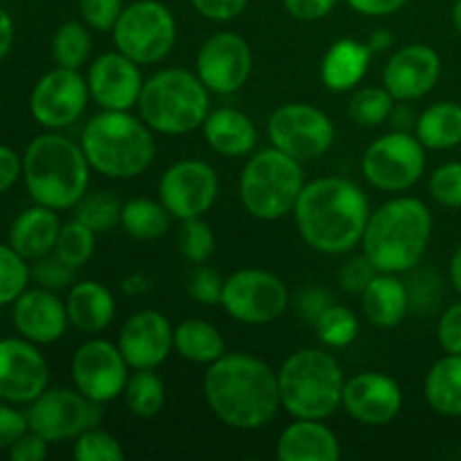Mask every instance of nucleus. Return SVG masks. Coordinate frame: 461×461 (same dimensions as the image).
<instances>
[{
    "label": "nucleus",
    "mask_w": 461,
    "mask_h": 461,
    "mask_svg": "<svg viewBox=\"0 0 461 461\" xmlns=\"http://www.w3.org/2000/svg\"><path fill=\"white\" fill-rule=\"evenodd\" d=\"M68 320L81 333H102L117 313L115 295L102 282H79L66 300Z\"/></svg>",
    "instance_id": "nucleus-29"
},
{
    "label": "nucleus",
    "mask_w": 461,
    "mask_h": 461,
    "mask_svg": "<svg viewBox=\"0 0 461 461\" xmlns=\"http://www.w3.org/2000/svg\"><path fill=\"white\" fill-rule=\"evenodd\" d=\"M396 106V99L392 97L390 90L383 86H367V88H360L354 97L349 99V117L358 126L365 129H374V126H381L390 120L392 111Z\"/></svg>",
    "instance_id": "nucleus-38"
},
{
    "label": "nucleus",
    "mask_w": 461,
    "mask_h": 461,
    "mask_svg": "<svg viewBox=\"0 0 461 461\" xmlns=\"http://www.w3.org/2000/svg\"><path fill=\"white\" fill-rule=\"evenodd\" d=\"M345 3L363 16H392L401 12L410 0H345Z\"/></svg>",
    "instance_id": "nucleus-55"
},
{
    "label": "nucleus",
    "mask_w": 461,
    "mask_h": 461,
    "mask_svg": "<svg viewBox=\"0 0 461 461\" xmlns=\"http://www.w3.org/2000/svg\"><path fill=\"white\" fill-rule=\"evenodd\" d=\"M95 246H97V234H95L88 225L81 223V221L72 219L61 225V232H59L54 252H57L66 264H70L72 268H81V266H86L93 259Z\"/></svg>",
    "instance_id": "nucleus-39"
},
{
    "label": "nucleus",
    "mask_w": 461,
    "mask_h": 461,
    "mask_svg": "<svg viewBox=\"0 0 461 461\" xmlns=\"http://www.w3.org/2000/svg\"><path fill=\"white\" fill-rule=\"evenodd\" d=\"M376 275H378L376 266L369 261V257L365 255V252H360V255L349 257V259L342 264L340 275H338V277H340V286L345 288L347 293L360 295V293L372 284V279L376 277Z\"/></svg>",
    "instance_id": "nucleus-47"
},
{
    "label": "nucleus",
    "mask_w": 461,
    "mask_h": 461,
    "mask_svg": "<svg viewBox=\"0 0 461 461\" xmlns=\"http://www.w3.org/2000/svg\"><path fill=\"white\" fill-rule=\"evenodd\" d=\"M430 196L441 207H461V160L444 162L430 176Z\"/></svg>",
    "instance_id": "nucleus-43"
},
{
    "label": "nucleus",
    "mask_w": 461,
    "mask_h": 461,
    "mask_svg": "<svg viewBox=\"0 0 461 461\" xmlns=\"http://www.w3.org/2000/svg\"><path fill=\"white\" fill-rule=\"evenodd\" d=\"M59 232H61V221L57 210L36 205L18 214V219L14 221L9 230V246L27 261H36L54 252Z\"/></svg>",
    "instance_id": "nucleus-28"
},
{
    "label": "nucleus",
    "mask_w": 461,
    "mask_h": 461,
    "mask_svg": "<svg viewBox=\"0 0 461 461\" xmlns=\"http://www.w3.org/2000/svg\"><path fill=\"white\" fill-rule=\"evenodd\" d=\"M72 455L77 461H122L124 448L115 435L95 426L77 437Z\"/></svg>",
    "instance_id": "nucleus-42"
},
{
    "label": "nucleus",
    "mask_w": 461,
    "mask_h": 461,
    "mask_svg": "<svg viewBox=\"0 0 461 461\" xmlns=\"http://www.w3.org/2000/svg\"><path fill=\"white\" fill-rule=\"evenodd\" d=\"M93 52V39L84 21H68L52 36V57L59 68L81 70Z\"/></svg>",
    "instance_id": "nucleus-35"
},
{
    "label": "nucleus",
    "mask_w": 461,
    "mask_h": 461,
    "mask_svg": "<svg viewBox=\"0 0 461 461\" xmlns=\"http://www.w3.org/2000/svg\"><path fill=\"white\" fill-rule=\"evenodd\" d=\"M417 117L414 115L412 108L408 106V102H401V106H394V111H392L390 115V124H392V131H403V133H412L414 126H417Z\"/></svg>",
    "instance_id": "nucleus-56"
},
{
    "label": "nucleus",
    "mask_w": 461,
    "mask_h": 461,
    "mask_svg": "<svg viewBox=\"0 0 461 461\" xmlns=\"http://www.w3.org/2000/svg\"><path fill=\"white\" fill-rule=\"evenodd\" d=\"M360 169L381 192H408L426 171V147L414 133L392 131L365 149Z\"/></svg>",
    "instance_id": "nucleus-10"
},
{
    "label": "nucleus",
    "mask_w": 461,
    "mask_h": 461,
    "mask_svg": "<svg viewBox=\"0 0 461 461\" xmlns=\"http://www.w3.org/2000/svg\"><path fill=\"white\" fill-rule=\"evenodd\" d=\"M50 383L48 360L27 338L0 340V399L7 403H32Z\"/></svg>",
    "instance_id": "nucleus-18"
},
{
    "label": "nucleus",
    "mask_w": 461,
    "mask_h": 461,
    "mask_svg": "<svg viewBox=\"0 0 461 461\" xmlns=\"http://www.w3.org/2000/svg\"><path fill=\"white\" fill-rule=\"evenodd\" d=\"M124 12V0H79V16L90 30L113 32Z\"/></svg>",
    "instance_id": "nucleus-46"
},
{
    "label": "nucleus",
    "mask_w": 461,
    "mask_h": 461,
    "mask_svg": "<svg viewBox=\"0 0 461 461\" xmlns=\"http://www.w3.org/2000/svg\"><path fill=\"white\" fill-rule=\"evenodd\" d=\"M30 275L25 257L7 243H0V306L14 304L27 291Z\"/></svg>",
    "instance_id": "nucleus-40"
},
{
    "label": "nucleus",
    "mask_w": 461,
    "mask_h": 461,
    "mask_svg": "<svg viewBox=\"0 0 461 461\" xmlns=\"http://www.w3.org/2000/svg\"><path fill=\"white\" fill-rule=\"evenodd\" d=\"M174 216L160 201L153 198H131L122 205L120 225L129 237L138 241H156L169 232Z\"/></svg>",
    "instance_id": "nucleus-33"
},
{
    "label": "nucleus",
    "mask_w": 461,
    "mask_h": 461,
    "mask_svg": "<svg viewBox=\"0 0 461 461\" xmlns=\"http://www.w3.org/2000/svg\"><path fill=\"white\" fill-rule=\"evenodd\" d=\"M372 57L374 52L367 41L363 43L356 39H338L320 63L322 84L333 93H349L365 79Z\"/></svg>",
    "instance_id": "nucleus-25"
},
{
    "label": "nucleus",
    "mask_w": 461,
    "mask_h": 461,
    "mask_svg": "<svg viewBox=\"0 0 461 461\" xmlns=\"http://www.w3.org/2000/svg\"><path fill=\"white\" fill-rule=\"evenodd\" d=\"M459 455H461V450H459Z\"/></svg>",
    "instance_id": "nucleus-62"
},
{
    "label": "nucleus",
    "mask_w": 461,
    "mask_h": 461,
    "mask_svg": "<svg viewBox=\"0 0 461 461\" xmlns=\"http://www.w3.org/2000/svg\"><path fill=\"white\" fill-rule=\"evenodd\" d=\"M367 45L372 48L374 54L385 52V50H390L392 45H394V34H392L387 27H378V30H374L372 34H369Z\"/></svg>",
    "instance_id": "nucleus-59"
},
{
    "label": "nucleus",
    "mask_w": 461,
    "mask_h": 461,
    "mask_svg": "<svg viewBox=\"0 0 461 461\" xmlns=\"http://www.w3.org/2000/svg\"><path fill=\"white\" fill-rule=\"evenodd\" d=\"M189 3L201 16L214 23H228L241 16L250 0H189Z\"/></svg>",
    "instance_id": "nucleus-49"
},
{
    "label": "nucleus",
    "mask_w": 461,
    "mask_h": 461,
    "mask_svg": "<svg viewBox=\"0 0 461 461\" xmlns=\"http://www.w3.org/2000/svg\"><path fill=\"white\" fill-rule=\"evenodd\" d=\"M113 43L140 66L165 61L178 41V25L167 5L158 0H135L126 5L113 27Z\"/></svg>",
    "instance_id": "nucleus-9"
},
{
    "label": "nucleus",
    "mask_w": 461,
    "mask_h": 461,
    "mask_svg": "<svg viewBox=\"0 0 461 461\" xmlns=\"http://www.w3.org/2000/svg\"><path fill=\"white\" fill-rule=\"evenodd\" d=\"M207 147L225 158H243L255 151L257 129L246 113L237 108H216L203 122Z\"/></svg>",
    "instance_id": "nucleus-27"
},
{
    "label": "nucleus",
    "mask_w": 461,
    "mask_h": 461,
    "mask_svg": "<svg viewBox=\"0 0 461 461\" xmlns=\"http://www.w3.org/2000/svg\"><path fill=\"white\" fill-rule=\"evenodd\" d=\"M138 111L153 133H192L210 115V90L196 72L165 68L144 79Z\"/></svg>",
    "instance_id": "nucleus-7"
},
{
    "label": "nucleus",
    "mask_w": 461,
    "mask_h": 461,
    "mask_svg": "<svg viewBox=\"0 0 461 461\" xmlns=\"http://www.w3.org/2000/svg\"><path fill=\"white\" fill-rule=\"evenodd\" d=\"M423 394L441 417H461V354H446L432 365L423 383Z\"/></svg>",
    "instance_id": "nucleus-30"
},
{
    "label": "nucleus",
    "mask_w": 461,
    "mask_h": 461,
    "mask_svg": "<svg viewBox=\"0 0 461 461\" xmlns=\"http://www.w3.org/2000/svg\"><path fill=\"white\" fill-rule=\"evenodd\" d=\"M122 396L133 417L151 419L165 408V381L158 376L156 369H133Z\"/></svg>",
    "instance_id": "nucleus-34"
},
{
    "label": "nucleus",
    "mask_w": 461,
    "mask_h": 461,
    "mask_svg": "<svg viewBox=\"0 0 461 461\" xmlns=\"http://www.w3.org/2000/svg\"><path fill=\"white\" fill-rule=\"evenodd\" d=\"M75 270L70 264L61 259L57 252H50V255L41 257L34 261V268H32V277L39 282L41 288H48V291H59V288H66L75 282Z\"/></svg>",
    "instance_id": "nucleus-44"
},
{
    "label": "nucleus",
    "mask_w": 461,
    "mask_h": 461,
    "mask_svg": "<svg viewBox=\"0 0 461 461\" xmlns=\"http://www.w3.org/2000/svg\"><path fill=\"white\" fill-rule=\"evenodd\" d=\"M21 174H23L21 156H18L12 147H7V144H0V194L12 189Z\"/></svg>",
    "instance_id": "nucleus-54"
},
{
    "label": "nucleus",
    "mask_w": 461,
    "mask_h": 461,
    "mask_svg": "<svg viewBox=\"0 0 461 461\" xmlns=\"http://www.w3.org/2000/svg\"><path fill=\"white\" fill-rule=\"evenodd\" d=\"M117 347L131 369H158L174 351V327L160 311H138L122 324Z\"/></svg>",
    "instance_id": "nucleus-20"
},
{
    "label": "nucleus",
    "mask_w": 461,
    "mask_h": 461,
    "mask_svg": "<svg viewBox=\"0 0 461 461\" xmlns=\"http://www.w3.org/2000/svg\"><path fill=\"white\" fill-rule=\"evenodd\" d=\"M90 167L115 180L138 178L156 158V138L142 117L102 111L86 122L79 140Z\"/></svg>",
    "instance_id": "nucleus-5"
},
{
    "label": "nucleus",
    "mask_w": 461,
    "mask_h": 461,
    "mask_svg": "<svg viewBox=\"0 0 461 461\" xmlns=\"http://www.w3.org/2000/svg\"><path fill=\"white\" fill-rule=\"evenodd\" d=\"M207 408L234 430H259L282 408L277 372L250 354H223L203 378Z\"/></svg>",
    "instance_id": "nucleus-1"
},
{
    "label": "nucleus",
    "mask_w": 461,
    "mask_h": 461,
    "mask_svg": "<svg viewBox=\"0 0 461 461\" xmlns=\"http://www.w3.org/2000/svg\"><path fill=\"white\" fill-rule=\"evenodd\" d=\"M432 239V214L414 196H396L369 214L363 252L378 273H412L426 257Z\"/></svg>",
    "instance_id": "nucleus-3"
},
{
    "label": "nucleus",
    "mask_w": 461,
    "mask_h": 461,
    "mask_svg": "<svg viewBox=\"0 0 461 461\" xmlns=\"http://www.w3.org/2000/svg\"><path fill=\"white\" fill-rule=\"evenodd\" d=\"M219 174L205 160L187 158L167 167L158 183V196L178 221L201 219L219 198Z\"/></svg>",
    "instance_id": "nucleus-14"
},
{
    "label": "nucleus",
    "mask_w": 461,
    "mask_h": 461,
    "mask_svg": "<svg viewBox=\"0 0 461 461\" xmlns=\"http://www.w3.org/2000/svg\"><path fill=\"white\" fill-rule=\"evenodd\" d=\"M270 144L300 162L318 160L333 147L336 126L318 106L302 102L284 104L268 117Z\"/></svg>",
    "instance_id": "nucleus-12"
},
{
    "label": "nucleus",
    "mask_w": 461,
    "mask_h": 461,
    "mask_svg": "<svg viewBox=\"0 0 461 461\" xmlns=\"http://www.w3.org/2000/svg\"><path fill=\"white\" fill-rule=\"evenodd\" d=\"M178 250L192 264H205L216 250V237L210 223L201 219L180 221L178 230Z\"/></svg>",
    "instance_id": "nucleus-41"
},
{
    "label": "nucleus",
    "mask_w": 461,
    "mask_h": 461,
    "mask_svg": "<svg viewBox=\"0 0 461 461\" xmlns=\"http://www.w3.org/2000/svg\"><path fill=\"white\" fill-rule=\"evenodd\" d=\"M291 295L282 279L264 268H241L225 277L221 306L241 324H270L286 311Z\"/></svg>",
    "instance_id": "nucleus-11"
},
{
    "label": "nucleus",
    "mask_w": 461,
    "mask_h": 461,
    "mask_svg": "<svg viewBox=\"0 0 461 461\" xmlns=\"http://www.w3.org/2000/svg\"><path fill=\"white\" fill-rule=\"evenodd\" d=\"M252 66L250 43L237 32H216L196 54V75L216 95L239 93L250 81Z\"/></svg>",
    "instance_id": "nucleus-17"
},
{
    "label": "nucleus",
    "mask_w": 461,
    "mask_h": 461,
    "mask_svg": "<svg viewBox=\"0 0 461 461\" xmlns=\"http://www.w3.org/2000/svg\"><path fill=\"white\" fill-rule=\"evenodd\" d=\"M414 135L432 151H448L461 144V104L437 102L430 104L417 117Z\"/></svg>",
    "instance_id": "nucleus-31"
},
{
    "label": "nucleus",
    "mask_w": 461,
    "mask_h": 461,
    "mask_svg": "<svg viewBox=\"0 0 461 461\" xmlns=\"http://www.w3.org/2000/svg\"><path fill=\"white\" fill-rule=\"evenodd\" d=\"M48 439L36 435L34 430H27L16 444L9 448V459L12 461H43L48 457Z\"/></svg>",
    "instance_id": "nucleus-52"
},
{
    "label": "nucleus",
    "mask_w": 461,
    "mask_h": 461,
    "mask_svg": "<svg viewBox=\"0 0 461 461\" xmlns=\"http://www.w3.org/2000/svg\"><path fill=\"white\" fill-rule=\"evenodd\" d=\"M12 318L16 331L34 345H52L61 340L70 324L66 302L59 300L54 291H48V288L23 293L14 302Z\"/></svg>",
    "instance_id": "nucleus-23"
},
{
    "label": "nucleus",
    "mask_w": 461,
    "mask_h": 461,
    "mask_svg": "<svg viewBox=\"0 0 461 461\" xmlns=\"http://www.w3.org/2000/svg\"><path fill=\"white\" fill-rule=\"evenodd\" d=\"M174 351L196 365H212L225 354V340L207 320L189 318L174 327Z\"/></svg>",
    "instance_id": "nucleus-32"
},
{
    "label": "nucleus",
    "mask_w": 461,
    "mask_h": 461,
    "mask_svg": "<svg viewBox=\"0 0 461 461\" xmlns=\"http://www.w3.org/2000/svg\"><path fill=\"white\" fill-rule=\"evenodd\" d=\"M448 275H450V284H453V288L457 291V295L461 297V241L457 243V248L453 250V257H450Z\"/></svg>",
    "instance_id": "nucleus-60"
},
{
    "label": "nucleus",
    "mask_w": 461,
    "mask_h": 461,
    "mask_svg": "<svg viewBox=\"0 0 461 461\" xmlns=\"http://www.w3.org/2000/svg\"><path fill=\"white\" fill-rule=\"evenodd\" d=\"M342 408L365 426H387L403 410V390L390 374H356L345 381Z\"/></svg>",
    "instance_id": "nucleus-19"
},
{
    "label": "nucleus",
    "mask_w": 461,
    "mask_h": 461,
    "mask_svg": "<svg viewBox=\"0 0 461 461\" xmlns=\"http://www.w3.org/2000/svg\"><path fill=\"white\" fill-rule=\"evenodd\" d=\"M129 363L122 356L117 342L93 338L84 345L77 347L72 356L70 372L75 387L84 396H88L95 403H111L124 394V387L129 383Z\"/></svg>",
    "instance_id": "nucleus-15"
},
{
    "label": "nucleus",
    "mask_w": 461,
    "mask_h": 461,
    "mask_svg": "<svg viewBox=\"0 0 461 461\" xmlns=\"http://www.w3.org/2000/svg\"><path fill=\"white\" fill-rule=\"evenodd\" d=\"M302 162L270 144L252 153L239 178V198L250 216L259 221H279L293 214L304 189Z\"/></svg>",
    "instance_id": "nucleus-8"
},
{
    "label": "nucleus",
    "mask_w": 461,
    "mask_h": 461,
    "mask_svg": "<svg viewBox=\"0 0 461 461\" xmlns=\"http://www.w3.org/2000/svg\"><path fill=\"white\" fill-rule=\"evenodd\" d=\"M437 338L446 354H461V302H455L441 313Z\"/></svg>",
    "instance_id": "nucleus-48"
},
{
    "label": "nucleus",
    "mask_w": 461,
    "mask_h": 461,
    "mask_svg": "<svg viewBox=\"0 0 461 461\" xmlns=\"http://www.w3.org/2000/svg\"><path fill=\"white\" fill-rule=\"evenodd\" d=\"M372 210L363 189L349 178L327 176L304 185L295 203V225L306 246L320 255H349L363 241Z\"/></svg>",
    "instance_id": "nucleus-2"
},
{
    "label": "nucleus",
    "mask_w": 461,
    "mask_h": 461,
    "mask_svg": "<svg viewBox=\"0 0 461 461\" xmlns=\"http://www.w3.org/2000/svg\"><path fill=\"white\" fill-rule=\"evenodd\" d=\"M90 99L104 111H131L138 106L144 77L140 63L122 54L120 50L106 52L95 59L88 68Z\"/></svg>",
    "instance_id": "nucleus-22"
},
{
    "label": "nucleus",
    "mask_w": 461,
    "mask_h": 461,
    "mask_svg": "<svg viewBox=\"0 0 461 461\" xmlns=\"http://www.w3.org/2000/svg\"><path fill=\"white\" fill-rule=\"evenodd\" d=\"M104 419L102 403H95L79 390L68 387H52L45 390L39 399H34L27 410L30 430L48 439L57 441L77 439L81 432L99 426Z\"/></svg>",
    "instance_id": "nucleus-13"
},
{
    "label": "nucleus",
    "mask_w": 461,
    "mask_h": 461,
    "mask_svg": "<svg viewBox=\"0 0 461 461\" xmlns=\"http://www.w3.org/2000/svg\"><path fill=\"white\" fill-rule=\"evenodd\" d=\"M360 297L365 318L378 329L399 327L412 309L408 284L394 273H378Z\"/></svg>",
    "instance_id": "nucleus-26"
},
{
    "label": "nucleus",
    "mask_w": 461,
    "mask_h": 461,
    "mask_svg": "<svg viewBox=\"0 0 461 461\" xmlns=\"http://www.w3.org/2000/svg\"><path fill=\"white\" fill-rule=\"evenodd\" d=\"M14 45V21L3 7H0V63L7 59Z\"/></svg>",
    "instance_id": "nucleus-58"
},
{
    "label": "nucleus",
    "mask_w": 461,
    "mask_h": 461,
    "mask_svg": "<svg viewBox=\"0 0 461 461\" xmlns=\"http://www.w3.org/2000/svg\"><path fill=\"white\" fill-rule=\"evenodd\" d=\"M90 90L86 77L70 68H54L36 81L30 97L32 117L50 131L66 129L84 115Z\"/></svg>",
    "instance_id": "nucleus-16"
},
{
    "label": "nucleus",
    "mask_w": 461,
    "mask_h": 461,
    "mask_svg": "<svg viewBox=\"0 0 461 461\" xmlns=\"http://www.w3.org/2000/svg\"><path fill=\"white\" fill-rule=\"evenodd\" d=\"M340 441L322 419H295L277 439L279 461H338Z\"/></svg>",
    "instance_id": "nucleus-24"
},
{
    "label": "nucleus",
    "mask_w": 461,
    "mask_h": 461,
    "mask_svg": "<svg viewBox=\"0 0 461 461\" xmlns=\"http://www.w3.org/2000/svg\"><path fill=\"white\" fill-rule=\"evenodd\" d=\"M122 291H124L129 297L147 295V293L151 291V279L142 273H131L129 277L122 279Z\"/></svg>",
    "instance_id": "nucleus-57"
},
{
    "label": "nucleus",
    "mask_w": 461,
    "mask_h": 461,
    "mask_svg": "<svg viewBox=\"0 0 461 461\" xmlns=\"http://www.w3.org/2000/svg\"><path fill=\"white\" fill-rule=\"evenodd\" d=\"M318 340L329 349H345V347L354 345L356 338L360 333L358 315L342 304H331L329 309L322 311L318 320L313 322Z\"/></svg>",
    "instance_id": "nucleus-36"
},
{
    "label": "nucleus",
    "mask_w": 461,
    "mask_h": 461,
    "mask_svg": "<svg viewBox=\"0 0 461 461\" xmlns=\"http://www.w3.org/2000/svg\"><path fill=\"white\" fill-rule=\"evenodd\" d=\"M331 304L333 300L329 291H324V288H306L300 300H297V311H300L302 320L313 324L322 315V311L329 309Z\"/></svg>",
    "instance_id": "nucleus-53"
},
{
    "label": "nucleus",
    "mask_w": 461,
    "mask_h": 461,
    "mask_svg": "<svg viewBox=\"0 0 461 461\" xmlns=\"http://www.w3.org/2000/svg\"><path fill=\"white\" fill-rule=\"evenodd\" d=\"M345 374L336 356L318 347L295 351L277 372L282 408L293 419H329L342 408Z\"/></svg>",
    "instance_id": "nucleus-6"
},
{
    "label": "nucleus",
    "mask_w": 461,
    "mask_h": 461,
    "mask_svg": "<svg viewBox=\"0 0 461 461\" xmlns=\"http://www.w3.org/2000/svg\"><path fill=\"white\" fill-rule=\"evenodd\" d=\"M90 162L81 144L61 133L36 135L25 149L23 176L36 205L70 210L90 185Z\"/></svg>",
    "instance_id": "nucleus-4"
},
{
    "label": "nucleus",
    "mask_w": 461,
    "mask_h": 461,
    "mask_svg": "<svg viewBox=\"0 0 461 461\" xmlns=\"http://www.w3.org/2000/svg\"><path fill=\"white\" fill-rule=\"evenodd\" d=\"M338 3L340 0H284V7L297 21L313 23L327 18L338 7Z\"/></svg>",
    "instance_id": "nucleus-51"
},
{
    "label": "nucleus",
    "mask_w": 461,
    "mask_h": 461,
    "mask_svg": "<svg viewBox=\"0 0 461 461\" xmlns=\"http://www.w3.org/2000/svg\"><path fill=\"white\" fill-rule=\"evenodd\" d=\"M223 284L225 279L214 268L198 264V268L189 275L187 293L198 304L216 306L221 304V297H223Z\"/></svg>",
    "instance_id": "nucleus-45"
},
{
    "label": "nucleus",
    "mask_w": 461,
    "mask_h": 461,
    "mask_svg": "<svg viewBox=\"0 0 461 461\" xmlns=\"http://www.w3.org/2000/svg\"><path fill=\"white\" fill-rule=\"evenodd\" d=\"M75 219L88 225L95 234L111 232L122 219V203L111 192H86L75 205Z\"/></svg>",
    "instance_id": "nucleus-37"
},
{
    "label": "nucleus",
    "mask_w": 461,
    "mask_h": 461,
    "mask_svg": "<svg viewBox=\"0 0 461 461\" xmlns=\"http://www.w3.org/2000/svg\"><path fill=\"white\" fill-rule=\"evenodd\" d=\"M27 430H30L27 414L0 403V450L12 448Z\"/></svg>",
    "instance_id": "nucleus-50"
},
{
    "label": "nucleus",
    "mask_w": 461,
    "mask_h": 461,
    "mask_svg": "<svg viewBox=\"0 0 461 461\" xmlns=\"http://www.w3.org/2000/svg\"><path fill=\"white\" fill-rule=\"evenodd\" d=\"M453 25L457 30V34L461 36V0H455L453 5Z\"/></svg>",
    "instance_id": "nucleus-61"
},
{
    "label": "nucleus",
    "mask_w": 461,
    "mask_h": 461,
    "mask_svg": "<svg viewBox=\"0 0 461 461\" xmlns=\"http://www.w3.org/2000/svg\"><path fill=\"white\" fill-rule=\"evenodd\" d=\"M441 77V57L432 45L410 43L396 50L383 70V86L396 102H414L432 93Z\"/></svg>",
    "instance_id": "nucleus-21"
}]
</instances>
